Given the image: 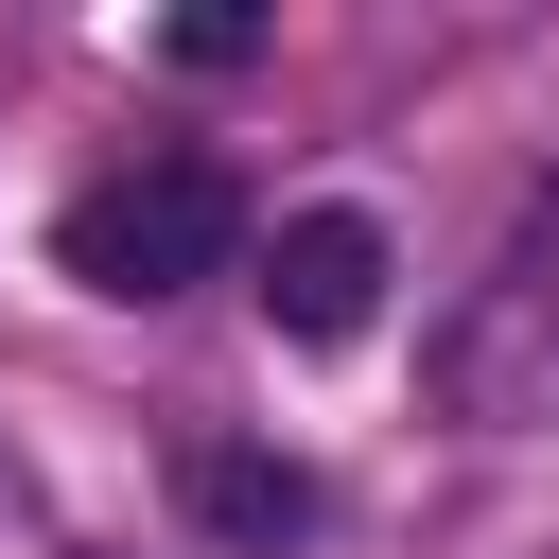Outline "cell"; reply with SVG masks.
<instances>
[{"mask_svg":"<svg viewBox=\"0 0 559 559\" xmlns=\"http://www.w3.org/2000/svg\"><path fill=\"white\" fill-rule=\"evenodd\" d=\"M437 419H472V437H559V175L507 210V245L472 262V297L437 314Z\"/></svg>","mask_w":559,"mask_h":559,"instance_id":"cell-1","label":"cell"},{"mask_svg":"<svg viewBox=\"0 0 559 559\" xmlns=\"http://www.w3.org/2000/svg\"><path fill=\"white\" fill-rule=\"evenodd\" d=\"M192 524L245 542V559H280V542H314V472L297 454H192Z\"/></svg>","mask_w":559,"mask_h":559,"instance_id":"cell-4","label":"cell"},{"mask_svg":"<svg viewBox=\"0 0 559 559\" xmlns=\"http://www.w3.org/2000/svg\"><path fill=\"white\" fill-rule=\"evenodd\" d=\"M384 280H402V245H384L367 210H280V245H262V314H280L297 349H349V332L384 314Z\"/></svg>","mask_w":559,"mask_h":559,"instance_id":"cell-3","label":"cell"},{"mask_svg":"<svg viewBox=\"0 0 559 559\" xmlns=\"http://www.w3.org/2000/svg\"><path fill=\"white\" fill-rule=\"evenodd\" d=\"M227 245H245V192H227L210 157H122V175H87V192H70V227H52V262H70L87 297L227 280Z\"/></svg>","mask_w":559,"mask_h":559,"instance_id":"cell-2","label":"cell"}]
</instances>
